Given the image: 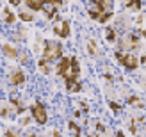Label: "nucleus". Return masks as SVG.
<instances>
[{"instance_id":"a878e982","label":"nucleus","mask_w":146,"mask_h":137,"mask_svg":"<svg viewBox=\"0 0 146 137\" xmlns=\"http://www.w3.org/2000/svg\"><path fill=\"white\" fill-rule=\"evenodd\" d=\"M73 116H75V118H80V116H82V112H80V111H75V114H73Z\"/></svg>"},{"instance_id":"0eeeda50","label":"nucleus","mask_w":146,"mask_h":137,"mask_svg":"<svg viewBox=\"0 0 146 137\" xmlns=\"http://www.w3.org/2000/svg\"><path fill=\"white\" fill-rule=\"evenodd\" d=\"M25 80H27V77H25V73L21 69H16V71H13L11 73V85H21V84H25Z\"/></svg>"},{"instance_id":"39448f33","label":"nucleus","mask_w":146,"mask_h":137,"mask_svg":"<svg viewBox=\"0 0 146 137\" xmlns=\"http://www.w3.org/2000/svg\"><path fill=\"white\" fill-rule=\"evenodd\" d=\"M54 34L55 36H59V38H68L70 36V21L68 20H62L61 21V25H55V28H54Z\"/></svg>"},{"instance_id":"a211bd4d","label":"nucleus","mask_w":146,"mask_h":137,"mask_svg":"<svg viewBox=\"0 0 146 137\" xmlns=\"http://www.w3.org/2000/svg\"><path fill=\"white\" fill-rule=\"evenodd\" d=\"M127 102H128V105H137V107H143V103L139 102V98H137V96H130V98L127 100Z\"/></svg>"},{"instance_id":"f8f14e48","label":"nucleus","mask_w":146,"mask_h":137,"mask_svg":"<svg viewBox=\"0 0 146 137\" xmlns=\"http://www.w3.org/2000/svg\"><path fill=\"white\" fill-rule=\"evenodd\" d=\"M87 52H89L91 55H96V54H98L96 41H94V39H89V41H87Z\"/></svg>"},{"instance_id":"b1692460","label":"nucleus","mask_w":146,"mask_h":137,"mask_svg":"<svg viewBox=\"0 0 146 137\" xmlns=\"http://www.w3.org/2000/svg\"><path fill=\"white\" fill-rule=\"evenodd\" d=\"M29 121H31L29 118H23V119H21V125H23V126H27V125H29Z\"/></svg>"},{"instance_id":"2f4dec72","label":"nucleus","mask_w":146,"mask_h":137,"mask_svg":"<svg viewBox=\"0 0 146 137\" xmlns=\"http://www.w3.org/2000/svg\"><path fill=\"white\" fill-rule=\"evenodd\" d=\"M0 137H2V134H0Z\"/></svg>"},{"instance_id":"f03ea898","label":"nucleus","mask_w":146,"mask_h":137,"mask_svg":"<svg viewBox=\"0 0 146 137\" xmlns=\"http://www.w3.org/2000/svg\"><path fill=\"white\" fill-rule=\"evenodd\" d=\"M114 57L130 71L139 68V57H137L135 54H132V52H121V50H118V52L114 54Z\"/></svg>"},{"instance_id":"f257e3e1","label":"nucleus","mask_w":146,"mask_h":137,"mask_svg":"<svg viewBox=\"0 0 146 137\" xmlns=\"http://www.w3.org/2000/svg\"><path fill=\"white\" fill-rule=\"evenodd\" d=\"M62 57V45L57 41H45V48H43V59L50 61H57Z\"/></svg>"},{"instance_id":"20e7f679","label":"nucleus","mask_w":146,"mask_h":137,"mask_svg":"<svg viewBox=\"0 0 146 137\" xmlns=\"http://www.w3.org/2000/svg\"><path fill=\"white\" fill-rule=\"evenodd\" d=\"M119 46L123 50H127V52H132V50H135L137 46H139V38L134 36V34H127L125 38H121Z\"/></svg>"},{"instance_id":"cd10ccee","label":"nucleus","mask_w":146,"mask_h":137,"mask_svg":"<svg viewBox=\"0 0 146 137\" xmlns=\"http://www.w3.org/2000/svg\"><path fill=\"white\" fill-rule=\"evenodd\" d=\"M116 137H125V135H123L121 132H118V134H116Z\"/></svg>"},{"instance_id":"bb28decb","label":"nucleus","mask_w":146,"mask_h":137,"mask_svg":"<svg viewBox=\"0 0 146 137\" xmlns=\"http://www.w3.org/2000/svg\"><path fill=\"white\" fill-rule=\"evenodd\" d=\"M54 137H61V134H59V130H54Z\"/></svg>"},{"instance_id":"6ab92c4d","label":"nucleus","mask_w":146,"mask_h":137,"mask_svg":"<svg viewBox=\"0 0 146 137\" xmlns=\"http://www.w3.org/2000/svg\"><path fill=\"white\" fill-rule=\"evenodd\" d=\"M116 39V32H114V28L109 27L107 28V41H114Z\"/></svg>"},{"instance_id":"dca6fc26","label":"nucleus","mask_w":146,"mask_h":137,"mask_svg":"<svg viewBox=\"0 0 146 137\" xmlns=\"http://www.w3.org/2000/svg\"><path fill=\"white\" fill-rule=\"evenodd\" d=\"M4 14H5V23H14L16 21V14H13L9 9H5Z\"/></svg>"},{"instance_id":"5701e85b","label":"nucleus","mask_w":146,"mask_h":137,"mask_svg":"<svg viewBox=\"0 0 146 137\" xmlns=\"http://www.w3.org/2000/svg\"><path fill=\"white\" fill-rule=\"evenodd\" d=\"M96 130H98V132H102V134H104V132H105V126L102 125V123H96Z\"/></svg>"},{"instance_id":"2eb2a0df","label":"nucleus","mask_w":146,"mask_h":137,"mask_svg":"<svg viewBox=\"0 0 146 137\" xmlns=\"http://www.w3.org/2000/svg\"><path fill=\"white\" fill-rule=\"evenodd\" d=\"M18 18H20L21 21H32V20H34V14L27 13V11H21V13L18 14Z\"/></svg>"},{"instance_id":"c756f323","label":"nucleus","mask_w":146,"mask_h":137,"mask_svg":"<svg viewBox=\"0 0 146 137\" xmlns=\"http://www.w3.org/2000/svg\"><path fill=\"white\" fill-rule=\"evenodd\" d=\"M31 137H38V135H36V134H31Z\"/></svg>"},{"instance_id":"9b49d317","label":"nucleus","mask_w":146,"mask_h":137,"mask_svg":"<svg viewBox=\"0 0 146 137\" xmlns=\"http://www.w3.org/2000/svg\"><path fill=\"white\" fill-rule=\"evenodd\" d=\"M38 66H39V71H41V73H45V75H48V73H50V64H48V61H46V59H39Z\"/></svg>"},{"instance_id":"ddd939ff","label":"nucleus","mask_w":146,"mask_h":137,"mask_svg":"<svg viewBox=\"0 0 146 137\" xmlns=\"http://www.w3.org/2000/svg\"><path fill=\"white\" fill-rule=\"evenodd\" d=\"M141 5H143L141 0H128L127 2V7H130V9H134V11H139Z\"/></svg>"},{"instance_id":"393cba45","label":"nucleus","mask_w":146,"mask_h":137,"mask_svg":"<svg viewBox=\"0 0 146 137\" xmlns=\"http://www.w3.org/2000/svg\"><path fill=\"white\" fill-rule=\"evenodd\" d=\"M20 2H21V0H9V4H11V5H18Z\"/></svg>"},{"instance_id":"6e6552de","label":"nucleus","mask_w":146,"mask_h":137,"mask_svg":"<svg viewBox=\"0 0 146 137\" xmlns=\"http://www.w3.org/2000/svg\"><path fill=\"white\" fill-rule=\"evenodd\" d=\"M2 52H4L5 57H9V59H16V57H18V50L14 48L13 45H9V43L2 46Z\"/></svg>"},{"instance_id":"9d476101","label":"nucleus","mask_w":146,"mask_h":137,"mask_svg":"<svg viewBox=\"0 0 146 137\" xmlns=\"http://www.w3.org/2000/svg\"><path fill=\"white\" fill-rule=\"evenodd\" d=\"M57 9H59V7H57V5H54V4H48V2H45V4H43V9H41V11H45L46 18H54L55 14H57Z\"/></svg>"},{"instance_id":"4be33fe9","label":"nucleus","mask_w":146,"mask_h":137,"mask_svg":"<svg viewBox=\"0 0 146 137\" xmlns=\"http://www.w3.org/2000/svg\"><path fill=\"white\" fill-rule=\"evenodd\" d=\"M0 116H2V118H9V109H0Z\"/></svg>"},{"instance_id":"f3484780","label":"nucleus","mask_w":146,"mask_h":137,"mask_svg":"<svg viewBox=\"0 0 146 137\" xmlns=\"http://www.w3.org/2000/svg\"><path fill=\"white\" fill-rule=\"evenodd\" d=\"M111 18H112V11H105V13H102V14H100L98 21H100V23H105V21H109Z\"/></svg>"},{"instance_id":"7ed1b4c3","label":"nucleus","mask_w":146,"mask_h":137,"mask_svg":"<svg viewBox=\"0 0 146 137\" xmlns=\"http://www.w3.org/2000/svg\"><path fill=\"white\" fill-rule=\"evenodd\" d=\"M31 116L34 118V121L38 125H45L48 121V112H46V107L43 105V102H39V100H36L34 105L31 107Z\"/></svg>"},{"instance_id":"4468645a","label":"nucleus","mask_w":146,"mask_h":137,"mask_svg":"<svg viewBox=\"0 0 146 137\" xmlns=\"http://www.w3.org/2000/svg\"><path fill=\"white\" fill-rule=\"evenodd\" d=\"M68 126H70V132L75 135V137H80V126L77 125V123H73V121H70L68 123Z\"/></svg>"},{"instance_id":"412c9836","label":"nucleus","mask_w":146,"mask_h":137,"mask_svg":"<svg viewBox=\"0 0 146 137\" xmlns=\"http://www.w3.org/2000/svg\"><path fill=\"white\" fill-rule=\"evenodd\" d=\"M109 105H111V109H112L114 112H121V105H119V103H116V102H111Z\"/></svg>"},{"instance_id":"aec40b11","label":"nucleus","mask_w":146,"mask_h":137,"mask_svg":"<svg viewBox=\"0 0 146 137\" xmlns=\"http://www.w3.org/2000/svg\"><path fill=\"white\" fill-rule=\"evenodd\" d=\"M5 137H20V132L14 130V128H9V130L5 132Z\"/></svg>"},{"instance_id":"1a4fd4ad","label":"nucleus","mask_w":146,"mask_h":137,"mask_svg":"<svg viewBox=\"0 0 146 137\" xmlns=\"http://www.w3.org/2000/svg\"><path fill=\"white\" fill-rule=\"evenodd\" d=\"M25 5L29 7L31 11H41L43 9V4H45V0H23Z\"/></svg>"},{"instance_id":"c85d7f7f","label":"nucleus","mask_w":146,"mask_h":137,"mask_svg":"<svg viewBox=\"0 0 146 137\" xmlns=\"http://www.w3.org/2000/svg\"><path fill=\"white\" fill-rule=\"evenodd\" d=\"M143 64H144V68H146V55L143 57Z\"/></svg>"},{"instance_id":"423d86ee","label":"nucleus","mask_w":146,"mask_h":137,"mask_svg":"<svg viewBox=\"0 0 146 137\" xmlns=\"http://www.w3.org/2000/svg\"><path fill=\"white\" fill-rule=\"evenodd\" d=\"M70 59H71V57H61V59H59L57 68H55V73L57 75L64 77V75L68 73V69H70Z\"/></svg>"},{"instance_id":"7c9ffc66","label":"nucleus","mask_w":146,"mask_h":137,"mask_svg":"<svg viewBox=\"0 0 146 137\" xmlns=\"http://www.w3.org/2000/svg\"><path fill=\"white\" fill-rule=\"evenodd\" d=\"M87 137H96V135H93V134H91V135H87Z\"/></svg>"}]
</instances>
